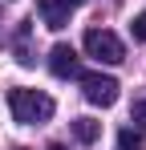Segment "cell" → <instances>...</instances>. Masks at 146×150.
I'll return each instance as SVG.
<instances>
[{
  "label": "cell",
  "mask_w": 146,
  "mask_h": 150,
  "mask_svg": "<svg viewBox=\"0 0 146 150\" xmlns=\"http://www.w3.org/2000/svg\"><path fill=\"white\" fill-rule=\"evenodd\" d=\"M49 150H65V146H49Z\"/></svg>",
  "instance_id": "cell-10"
},
{
  "label": "cell",
  "mask_w": 146,
  "mask_h": 150,
  "mask_svg": "<svg viewBox=\"0 0 146 150\" xmlns=\"http://www.w3.org/2000/svg\"><path fill=\"white\" fill-rule=\"evenodd\" d=\"M16 150H24V146H16Z\"/></svg>",
  "instance_id": "cell-11"
},
{
  "label": "cell",
  "mask_w": 146,
  "mask_h": 150,
  "mask_svg": "<svg viewBox=\"0 0 146 150\" xmlns=\"http://www.w3.org/2000/svg\"><path fill=\"white\" fill-rule=\"evenodd\" d=\"M81 93H85V101L89 105H114L118 101V81L110 73H81Z\"/></svg>",
  "instance_id": "cell-3"
},
{
  "label": "cell",
  "mask_w": 146,
  "mask_h": 150,
  "mask_svg": "<svg viewBox=\"0 0 146 150\" xmlns=\"http://www.w3.org/2000/svg\"><path fill=\"white\" fill-rule=\"evenodd\" d=\"M85 53H89L94 61H106V65L126 61V45H122L110 28H89V33H85Z\"/></svg>",
  "instance_id": "cell-2"
},
{
  "label": "cell",
  "mask_w": 146,
  "mask_h": 150,
  "mask_svg": "<svg viewBox=\"0 0 146 150\" xmlns=\"http://www.w3.org/2000/svg\"><path fill=\"white\" fill-rule=\"evenodd\" d=\"M134 122L146 130V98H142V101H134Z\"/></svg>",
  "instance_id": "cell-9"
},
{
  "label": "cell",
  "mask_w": 146,
  "mask_h": 150,
  "mask_svg": "<svg viewBox=\"0 0 146 150\" xmlns=\"http://www.w3.org/2000/svg\"><path fill=\"white\" fill-rule=\"evenodd\" d=\"M49 69H53V77H77L81 73L77 49H73V45H53V49H49Z\"/></svg>",
  "instance_id": "cell-5"
},
{
  "label": "cell",
  "mask_w": 146,
  "mask_h": 150,
  "mask_svg": "<svg viewBox=\"0 0 146 150\" xmlns=\"http://www.w3.org/2000/svg\"><path fill=\"white\" fill-rule=\"evenodd\" d=\"M73 138H77L81 146H94L97 138H101V122H94V118H77V122H73Z\"/></svg>",
  "instance_id": "cell-6"
},
{
  "label": "cell",
  "mask_w": 146,
  "mask_h": 150,
  "mask_svg": "<svg viewBox=\"0 0 146 150\" xmlns=\"http://www.w3.org/2000/svg\"><path fill=\"white\" fill-rule=\"evenodd\" d=\"M130 33H134V41H146V12H138V16H134Z\"/></svg>",
  "instance_id": "cell-8"
},
{
  "label": "cell",
  "mask_w": 146,
  "mask_h": 150,
  "mask_svg": "<svg viewBox=\"0 0 146 150\" xmlns=\"http://www.w3.org/2000/svg\"><path fill=\"white\" fill-rule=\"evenodd\" d=\"M8 110L21 126H41L53 118V98L41 93V89H8Z\"/></svg>",
  "instance_id": "cell-1"
},
{
  "label": "cell",
  "mask_w": 146,
  "mask_h": 150,
  "mask_svg": "<svg viewBox=\"0 0 146 150\" xmlns=\"http://www.w3.org/2000/svg\"><path fill=\"white\" fill-rule=\"evenodd\" d=\"M81 4H85V0H37V12H41V21H45L49 28H65L69 16Z\"/></svg>",
  "instance_id": "cell-4"
},
{
  "label": "cell",
  "mask_w": 146,
  "mask_h": 150,
  "mask_svg": "<svg viewBox=\"0 0 146 150\" xmlns=\"http://www.w3.org/2000/svg\"><path fill=\"white\" fill-rule=\"evenodd\" d=\"M118 150H142V138H138L134 130H122L118 134Z\"/></svg>",
  "instance_id": "cell-7"
}]
</instances>
